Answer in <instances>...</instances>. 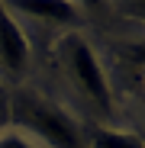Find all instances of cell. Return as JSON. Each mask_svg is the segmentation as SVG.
I'll use <instances>...</instances> for the list:
<instances>
[{"instance_id": "obj_1", "label": "cell", "mask_w": 145, "mask_h": 148, "mask_svg": "<svg viewBox=\"0 0 145 148\" xmlns=\"http://www.w3.org/2000/svg\"><path fill=\"white\" fill-rule=\"evenodd\" d=\"M10 122L16 126V132H29L48 148H87V138L81 135L78 122L32 87H19L10 97Z\"/></svg>"}, {"instance_id": "obj_2", "label": "cell", "mask_w": 145, "mask_h": 148, "mask_svg": "<svg viewBox=\"0 0 145 148\" xmlns=\"http://www.w3.org/2000/svg\"><path fill=\"white\" fill-rule=\"evenodd\" d=\"M58 55H61V64L68 71V77L81 87V93L87 100H93L97 106L110 110V103H113L110 84H107V74L100 68V58L93 55V48L81 36H65L61 45H58Z\"/></svg>"}, {"instance_id": "obj_3", "label": "cell", "mask_w": 145, "mask_h": 148, "mask_svg": "<svg viewBox=\"0 0 145 148\" xmlns=\"http://www.w3.org/2000/svg\"><path fill=\"white\" fill-rule=\"evenodd\" d=\"M0 64L10 74H23L29 64V42L23 26L13 19L10 7L0 3Z\"/></svg>"}, {"instance_id": "obj_4", "label": "cell", "mask_w": 145, "mask_h": 148, "mask_svg": "<svg viewBox=\"0 0 145 148\" xmlns=\"http://www.w3.org/2000/svg\"><path fill=\"white\" fill-rule=\"evenodd\" d=\"M13 7L26 16L48 19V23H74L78 19V7L68 3V0H16Z\"/></svg>"}, {"instance_id": "obj_5", "label": "cell", "mask_w": 145, "mask_h": 148, "mask_svg": "<svg viewBox=\"0 0 145 148\" xmlns=\"http://www.w3.org/2000/svg\"><path fill=\"white\" fill-rule=\"evenodd\" d=\"M87 148H145V142L135 135V132H123V129H93L90 132V142Z\"/></svg>"}, {"instance_id": "obj_6", "label": "cell", "mask_w": 145, "mask_h": 148, "mask_svg": "<svg viewBox=\"0 0 145 148\" xmlns=\"http://www.w3.org/2000/svg\"><path fill=\"white\" fill-rule=\"evenodd\" d=\"M0 148H36L23 132H16V129H7V132H0Z\"/></svg>"}, {"instance_id": "obj_7", "label": "cell", "mask_w": 145, "mask_h": 148, "mask_svg": "<svg viewBox=\"0 0 145 148\" xmlns=\"http://www.w3.org/2000/svg\"><path fill=\"white\" fill-rule=\"evenodd\" d=\"M10 119V93H7V87L0 84V126Z\"/></svg>"}, {"instance_id": "obj_8", "label": "cell", "mask_w": 145, "mask_h": 148, "mask_svg": "<svg viewBox=\"0 0 145 148\" xmlns=\"http://www.w3.org/2000/svg\"><path fill=\"white\" fill-rule=\"evenodd\" d=\"M123 10H126V13H132V16H139V19H145V3H126Z\"/></svg>"}]
</instances>
